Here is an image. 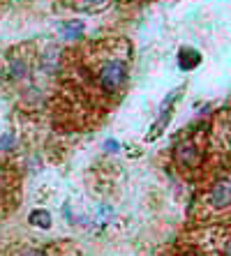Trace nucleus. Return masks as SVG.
I'll return each mask as SVG.
<instances>
[{"label": "nucleus", "instance_id": "obj_1", "mask_svg": "<svg viewBox=\"0 0 231 256\" xmlns=\"http://www.w3.org/2000/svg\"><path fill=\"white\" fill-rule=\"evenodd\" d=\"M125 84V65L118 60H109L100 70V86L107 92H116Z\"/></svg>", "mask_w": 231, "mask_h": 256}, {"label": "nucleus", "instance_id": "obj_2", "mask_svg": "<svg viewBox=\"0 0 231 256\" xmlns=\"http://www.w3.org/2000/svg\"><path fill=\"white\" fill-rule=\"evenodd\" d=\"M208 201L213 203L215 208H226V206H231V178L219 180L217 185L213 187V192H210Z\"/></svg>", "mask_w": 231, "mask_h": 256}, {"label": "nucleus", "instance_id": "obj_3", "mask_svg": "<svg viewBox=\"0 0 231 256\" xmlns=\"http://www.w3.org/2000/svg\"><path fill=\"white\" fill-rule=\"evenodd\" d=\"M60 32H63V37H67V40H77L83 32V24L81 21H70V24L60 26Z\"/></svg>", "mask_w": 231, "mask_h": 256}, {"label": "nucleus", "instance_id": "obj_4", "mask_svg": "<svg viewBox=\"0 0 231 256\" xmlns=\"http://www.w3.org/2000/svg\"><path fill=\"white\" fill-rule=\"evenodd\" d=\"M178 62H180L183 70H192V67L199 62V54H196V51H190V48H185V51H180V56H178Z\"/></svg>", "mask_w": 231, "mask_h": 256}, {"label": "nucleus", "instance_id": "obj_5", "mask_svg": "<svg viewBox=\"0 0 231 256\" xmlns=\"http://www.w3.org/2000/svg\"><path fill=\"white\" fill-rule=\"evenodd\" d=\"M30 222H33L35 226H42V228L51 226V217H49V212H44V210H35V212H30Z\"/></svg>", "mask_w": 231, "mask_h": 256}, {"label": "nucleus", "instance_id": "obj_6", "mask_svg": "<svg viewBox=\"0 0 231 256\" xmlns=\"http://www.w3.org/2000/svg\"><path fill=\"white\" fill-rule=\"evenodd\" d=\"M12 141H14V138L10 136V134H5V136L0 138V150H5L7 146H12Z\"/></svg>", "mask_w": 231, "mask_h": 256}, {"label": "nucleus", "instance_id": "obj_7", "mask_svg": "<svg viewBox=\"0 0 231 256\" xmlns=\"http://www.w3.org/2000/svg\"><path fill=\"white\" fill-rule=\"evenodd\" d=\"M107 0H83V5H88V7H97V5H104Z\"/></svg>", "mask_w": 231, "mask_h": 256}, {"label": "nucleus", "instance_id": "obj_8", "mask_svg": "<svg viewBox=\"0 0 231 256\" xmlns=\"http://www.w3.org/2000/svg\"><path fill=\"white\" fill-rule=\"evenodd\" d=\"M19 256H44L42 252H37V250H28V252H21Z\"/></svg>", "mask_w": 231, "mask_h": 256}, {"label": "nucleus", "instance_id": "obj_9", "mask_svg": "<svg viewBox=\"0 0 231 256\" xmlns=\"http://www.w3.org/2000/svg\"><path fill=\"white\" fill-rule=\"evenodd\" d=\"M107 148H109V150H116L118 146H116V141H107Z\"/></svg>", "mask_w": 231, "mask_h": 256}, {"label": "nucleus", "instance_id": "obj_10", "mask_svg": "<svg viewBox=\"0 0 231 256\" xmlns=\"http://www.w3.org/2000/svg\"><path fill=\"white\" fill-rule=\"evenodd\" d=\"M224 254H226V256H231V240H229V242H226V247H224Z\"/></svg>", "mask_w": 231, "mask_h": 256}]
</instances>
